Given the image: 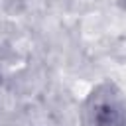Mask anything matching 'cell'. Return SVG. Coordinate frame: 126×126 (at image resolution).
I'll list each match as a JSON object with an SVG mask.
<instances>
[{"label": "cell", "instance_id": "cell-1", "mask_svg": "<svg viewBox=\"0 0 126 126\" xmlns=\"http://www.w3.org/2000/svg\"><path fill=\"white\" fill-rule=\"evenodd\" d=\"M94 122L96 126H118L120 112L112 102H100L94 106Z\"/></svg>", "mask_w": 126, "mask_h": 126}]
</instances>
